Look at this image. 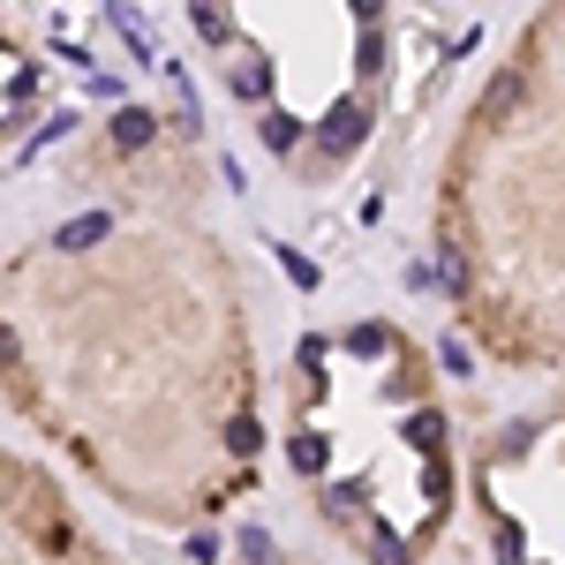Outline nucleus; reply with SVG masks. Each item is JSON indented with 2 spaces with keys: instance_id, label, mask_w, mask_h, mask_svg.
<instances>
[{
  "instance_id": "nucleus-6",
  "label": "nucleus",
  "mask_w": 565,
  "mask_h": 565,
  "mask_svg": "<svg viewBox=\"0 0 565 565\" xmlns=\"http://www.w3.org/2000/svg\"><path fill=\"white\" fill-rule=\"evenodd\" d=\"M76 181L90 204H136V212H204L212 167H204V136L181 106L129 98L114 106L76 151Z\"/></svg>"
},
{
  "instance_id": "nucleus-1",
  "label": "nucleus",
  "mask_w": 565,
  "mask_h": 565,
  "mask_svg": "<svg viewBox=\"0 0 565 565\" xmlns=\"http://www.w3.org/2000/svg\"><path fill=\"white\" fill-rule=\"evenodd\" d=\"M0 399L129 521H226L264 482V354L212 218L84 204L8 249Z\"/></svg>"
},
{
  "instance_id": "nucleus-7",
  "label": "nucleus",
  "mask_w": 565,
  "mask_h": 565,
  "mask_svg": "<svg viewBox=\"0 0 565 565\" xmlns=\"http://www.w3.org/2000/svg\"><path fill=\"white\" fill-rule=\"evenodd\" d=\"M0 565H121V551L39 460L0 445Z\"/></svg>"
},
{
  "instance_id": "nucleus-4",
  "label": "nucleus",
  "mask_w": 565,
  "mask_h": 565,
  "mask_svg": "<svg viewBox=\"0 0 565 565\" xmlns=\"http://www.w3.org/2000/svg\"><path fill=\"white\" fill-rule=\"evenodd\" d=\"M242 136L295 189H340L385 136L399 84L392 0H181Z\"/></svg>"
},
{
  "instance_id": "nucleus-2",
  "label": "nucleus",
  "mask_w": 565,
  "mask_h": 565,
  "mask_svg": "<svg viewBox=\"0 0 565 565\" xmlns=\"http://www.w3.org/2000/svg\"><path fill=\"white\" fill-rule=\"evenodd\" d=\"M445 302L482 362L565 370V0H535L482 68L430 189Z\"/></svg>"
},
{
  "instance_id": "nucleus-3",
  "label": "nucleus",
  "mask_w": 565,
  "mask_h": 565,
  "mask_svg": "<svg viewBox=\"0 0 565 565\" xmlns=\"http://www.w3.org/2000/svg\"><path fill=\"white\" fill-rule=\"evenodd\" d=\"M279 452L309 521L354 565H423L468 490L445 377L399 317H340L295 340Z\"/></svg>"
},
{
  "instance_id": "nucleus-5",
  "label": "nucleus",
  "mask_w": 565,
  "mask_h": 565,
  "mask_svg": "<svg viewBox=\"0 0 565 565\" xmlns=\"http://www.w3.org/2000/svg\"><path fill=\"white\" fill-rule=\"evenodd\" d=\"M460 476L490 565H565V392L482 423Z\"/></svg>"
},
{
  "instance_id": "nucleus-8",
  "label": "nucleus",
  "mask_w": 565,
  "mask_h": 565,
  "mask_svg": "<svg viewBox=\"0 0 565 565\" xmlns=\"http://www.w3.org/2000/svg\"><path fill=\"white\" fill-rule=\"evenodd\" d=\"M53 68H45V45L31 39V23L15 15V0H0V167L23 136L39 129Z\"/></svg>"
}]
</instances>
